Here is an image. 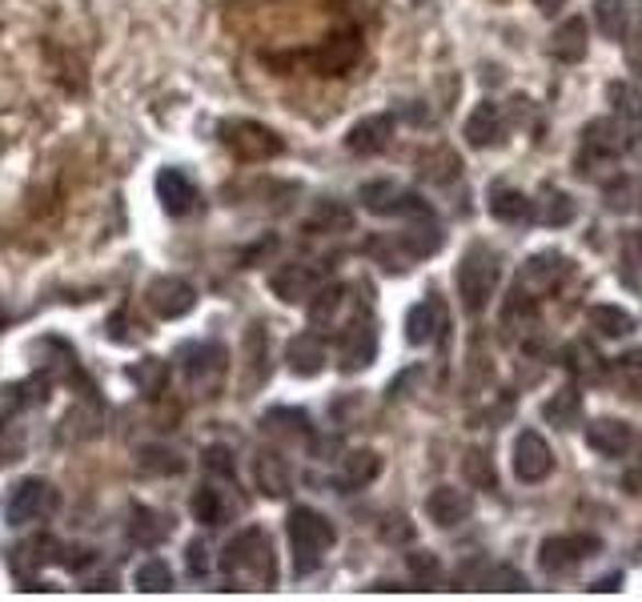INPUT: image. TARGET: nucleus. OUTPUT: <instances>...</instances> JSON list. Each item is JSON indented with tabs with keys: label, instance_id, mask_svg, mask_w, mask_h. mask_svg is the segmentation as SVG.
Returning <instances> with one entry per match:
<instances>
[{
	"label": "nucleus",
	"instance_id": "1",
	"mask_svg": "<svg viewBox=\"0 0 642 602\" xmlns=\"http://www.w3.org/2000/svg\"><path fill=\"white\" fill-rule=\"evenodd\" d=\"M222 575L237 591H269L278 587V558L261 526H246L222 550Z\"/></svg>",
	"mask_w": 642,
	"mask_h": 602
},
{
	"label": "nucleus",
	"instance_id": "2",
	"mask_svg": "<svg viewBox=\"0 0 642 602\" xmlns=\"http://www.w3.org/2000/svg\"><path fill=\"white\" fill-rule=\"evenodd\" d=\"M285 531H290V546H293V575L305 579V575H314L322 567V558L334 543H338V531H334V522L314 506H293L290 510V522H285Z\"/></svg>",
	"mask_w": 642,
	"mask_h": 602
},
{
	"label": "nucleus",
	"instance_id": "3",
	"mask_svg": "<svg viewBox=\"0 0 642 602\" xmlns=\"http://www.w3.org/2000/svg\"><path fill=\"white\" fill-rule=\"evenodd\" d=\"M498 278H503V266L494 257L491 245L474 242L458 261V293H462V305L470 313H482L491 305L494 290H498Z\"/></svg>",
	"mask_w": 642,
	"mask_h": 602
},
{
	"label": "nucleus",
	"instance_id": "4",
	"mask_svg": "<svg viewBox=\"0 0 642 602\" xmlns=\"http://www.w3.org/2000/svg\"><path fill=\"white\" fill-rule=\"evenodd\" d=\"M222 145L229 153H234L237 161L246 165H257V161H273L285 145H281V137L273 133L269 125H261V121H246V116H237V121H222Z\"/></svg>",
	"mask_w": 642,
	"mask_h": 602
},
{
	"label": "nucleus",
	"instance_id": "5",
	"mask_svg": "<svg viewBox=\"0 0 642 602\" xmlns=\"http://www.w3.org/2000/svg\"><path fill=\"white\" fill-rule=\"evenodd\" d=\"M60 506V494L53 490V482L45 478H24L9 490L4 499V522L9 526H29V522H45L53 519Z\"/></svg>",
	"mask_w": 642,
	"mask_h": 602
},
{
	"label": "nucleus",
	"instance_id": "6",
	"mask_svg": "<svg viewBox=\"0 0 642 602\" xmlns=\"http://www.w3.org/2000/svg\"><path fill=\"white\" fill-rule=\"evenodd\" d=\"M358 201H362L374 218H430V205L418 198V193H409V189H402L397 181H365L362 189H358Z\"/></svg>",
	"mask_w": 642,
	"mask_h": 602
},
{
	"label": "nucleus",
	"instance_id": "7",
	"mask_svg": "<svg viewBox=\"0 0 642 602\" xmlns=\"http://www.w3.org/2000/svg\"><path fill=\"white\" fill-rule=\"evenodd\" d=\"M181 370H185V382L201 394H213L217 386L225 382L229 374V354L217 342H201V346L181 349Z\"/></svg>",
	"mask_w": 642,
	"mask_h": 602
},
{
	"label": "nucleus",
	"instance_id": "8",
	"mask_svg": "<svg viewBox=\"0 0 642 602\" xmlns=\"http://www.w3.org/2000/svg\"><path fill=\"white\" fill-rule=\"evenodd\" d=\"M598 550H602V543H598L595 534H554L538 550V567L559 579V575H571L578 562H586Z\"/></svg>",
	"mask_w": 642,
	"mask_h": 602
},
{
	"label": "nucleus",
	"instance_id": "9",
	"mask_svg": "<svg viewBox=\"0 0 642 602\" xmlns=\"http://www.w3.org/2000/svg\"><path fill=\"white\" fill-rule=\"evenodd\" d=\"M329 281V266L326 261H290V266H281L273 278H269V290L278 293L281 301H309L322 286Z\"/></svg>",
	"mask_w": 642,
	"mask_h": 602
},
{
	"label": "nucleus",
	"instance_id": "10",
	"mask_svg": "<svg viewBox=\"0 0 642 602\" xmlns=\"http://www.w3.org/2000/svg\"><path fill=\"white\" fill-rule=\"evenodd\" d=\"M510 462H514V475H518V482L534 487V482L550 478V470H554V450H550V442L542 438L538 430H522V434L514 438Z\"/></svg>",
	"mask_w": 642,
	"mask_h": 602
},
{
	"label": "nucleus",
	"instance_id": "11",
	"mask_svg": "<svg viewBox=\"0 0 642 602\" xmlns=\"http://www.w3.org/2000/svg\"><path fill=\"white\" fill-rule=\"evenodd\" d=\"M378 354V330L374 322H370V313H362V317H353L350 325H346V334H341L338 342V366L346 374H362L370 361H374Z\"/></svg>",
	"mask_w": 642,
	"mask_h": 602
},
{
	"label": "nucleus",
	"instance_id": "12",
	"mask_svg": "<svg viewBox=\"0 0 642 602\" xmlns=\"http://www.w3.org/2000/svg\"><path fill=\"white\" fill-rule=\"evenodd\" d=\"M145 298H149V310L157 317H165V322H177V317H185L198 305V290L185 278H173V274L153 281L149 290H145Z\"/></svg>",
	"mask_w": 642,
	"mask_h": 602
},
{
	"label": "nucleus",
	"instance_id": "13",
	"mask_svg": "<svg viewBox=\"0 0 642 602\" xmlns=\"http://www.w3.org/2000/svg\"><path fill=\"white\" fill-rule=\"evenodd\" d=\"M358 57H362L358 33H338V36H329L326 45H317L314 53H305L302 60L317 73V77H341Z\"/></svg>",
	"mask_w": 642,
	"mask_h": 602
},
{
	"label": "nucleus",
	"instance_id": "14",
	"mask_svg": "<svg viewBox=\"0 0 642 602\" xmlns=\"http://www.w3.org/2000/svg\"><path fill=\"white\" fill-rule=\"evenodd\" d=\"M622 149H631V137H622V125L619 121H590L583 133V165L590 161H615Z\"/></svg>",
	"mask_w": 642,
	"mask_h": 602
},
{
	"label": "nucleus",
	"instance_id": "15",
	"mask_svg": "<svg viewBox=\"0 0 642 602\" xmlns=\"http://www.w3.org/2000/svg\"><path fill=\"white\" fill-rule=\"evenodd\" d=\"M157 201H161V209L169 213V218H185V213H193L198 209V186H193V177L185 174V169H161L157 174Z\"/></svg>",
	"mask_w": 642,
	"mask_h": 602
},
{
	"label": "nucleus",
	"instance_id": "16",
	"mask_svg": "<svg viewBox=\"0 0 642 602\" xmlns=\"http://www.w3.org/2000/svg\"><path fill=\"white\" fill-rule=\"evenodd\" d=\"M586 446L602 458H622V454H631L634 446V430L631 422H622V417H595L590 426H586Z\"/></svg>",
	"mask_w": 642,
	"mask_h": 602
},
{
	"label": "nucleus",
	"instance_id": "17",
	"mask_svg": "<svg viewBox=\"0 0 642 602\" xmlns=\"http://www.w3.org/2000/svg\"><path fill=\"white\" fill-rule=\"evenodd\" d=\"M462 133H466L470 149H494V145H503L506 141V121H503V109L494 101H482L470 109L466 125H462Z\"/></svg>",
	"mask_w": 642,
	"mask_h": 602
},
{
	"label": "nucleus",
	"instance_id": "18",
	"mask_svg": "<svg viewBox=\"0 0 642 602\" xmlns=\"http://www.w3.org/2000/svg\"><path fill=\"white\" fill-rule=\"evenodd\" d=\"M566 266H571V261H566L562 254H554V249H547V254H530L522 266H518V286H522L526 293L530 290L542 293V290H550V286H559Z\"/></svg>",
	"mask_w": 642,
	"mask_h": 602
},
{
	"label": "nucleus",
	"instance_id": "19",
	"mask_svg": "<svg viewBox=\"0 0 642 602\" xmlns=\"http://www.w3.org/2000/svg\"><path fill=\"white\" fill-rule=\"evenodd\" d=\"M173 534V519H165L161 510L153 506H133L128 510V543L140 550H157Z\"/></svg>",
	"mask_w": 642,
	"mask_h": 602
},
{
	"label": "nucleus",
	"instance_id": "20",
	"mask_svg": "<svg viewBox=\"0 0 642 602\" xmlns=\"http://www.w3.org/2000/svg\"><path fill=\"white\" fill-rule=\"evenodd\" d=\"M394 137V116L390 113H378V116H365L358 125L350 129V137H346V149L358 153V157H374L390 145Z\"/></svg>",
	"mask_w": 642,
	"mask_h": 602
},
{
	"label": "nucleus",
	"instance_id": "21",
	"mask_svg": "<svg viewBox=\"0 0 642 602\" xmlns=\"http://www.w3.org/2000/svg\"><path fill=\"white\" fill-rule=\"evenodd\" d=\"M254 482H257V490H261L266 499H285V494L293 490V470H290V462H285L281 454L261 450L254 458Z\"/></svg>",
	"mask_w": 642,
	"mask_h": 602
},
{
	"label": "nucleus",
	"instance_id": "22",
	"mask_svg": "<svg viewBox=\"0 0 642 602\" xmlns=\"http://www.w3.org/2000/svg\"><path fill=\"white\" fill-rule=\"evenodd\" d=\"M426 514H430L433 526L450 531V526H458V522H466L470 499L458 487H438V490H430V499H426Z\"/></svg>",
	"mask_w": 642,
	"mask_h": 602
},
{
	"label": "nucleus",
	"instance_id": "23",
	"mask_svg": "<svg viewBox=\"0 0 642 602\" xmlns=\"http://www.w3.org/2000/svg\"><path fill=\"white\" fill-rule=\"evenodd\" d=\"M285 361H290V370L297 378H314V374L326 370V346H322V337L317 334H297L285 346Z\"/></svg>",
	"mask_w": 642,
	"mask_h": 602
},
{
	"label": "nucleus",
	"instance_id": "24",
	"mask_svg": "<svg viewBox=\"0 0 642 602\" xmlns=\"http://www.w3.org/2000/svg\"><path fill=\"white\" fill-rule=\"evenodd\" d=\"M491 218L503 225H522L534 218V198H526L510 186H491Z\"/></svg>",
	"mask_w": 642,
	"mask_h": 602
},
{
	"label": "nucleus",
	"instance_id": "25",
	"mask_svg": "<svg viewBox=\"0 0 642 602\" xmlns=\"http://www.w3.org/2000/svg\"><path fill=\"white\" fill-rule=\"evenodd\" d=\"M382 475V458L374 450H350L341 458L338 470V490H362Z\"/></svg>",
	"mask_w": 642,
	"mask_h": 602
},
{
	"label": "nucleus",
	"instance_id": "26",
	"mask_svg": "<svg viewBox=\"0 0 642 602\" xmlns=\"http://www.w3.org/2000/svg\"><path fill=\"white\" fill-rule=\"evenodd\" d=\"M438 325H442V305L438 301H418L406 313V342L409 346H430L438 337Z\"/></svg>",
	"mask_w": 642,
	"mask_h": 602
},
{
	"label": "nucleus",
	"instance_id": "27",
	"mask_svg": "<svg viewBox=\"0 0 642 602\" xmlns=\"http://www.w3.org/2000/svg\"><path fill=\"white\" fill-rule=\"evenodd\" d=\"M550 48H554V57H559L562 65H578V60L586 57V48H590L583 16H566V24H559V33H554V45Z\"/></svg>",
	"mask_w": 642,
	"mask_h": 602
},
{
	"label": "nucleus",
	"instance_id": "28",
	"mask_svg": "<svg viewBox=\"0 0 642 602\" xmlns=\"http://www.w3.org/2000/svg\"><path fill=\"white\" fill-rule=\"evenodd\" d=\"M137 470L140 475H157V478H177L185 470V458L177 450H169V446H140Z\"/></svg>",
	"mask_w": 642,
	"mask_h": 602
},
{
	"label": "nucleus",
	"instance_id": "29",
	"mask_svg": "<svg viewBox=\"0 0 642 602\" xmlns=\"http://www.w3.org/2000/svg\"><path fill=\"white\" fill-rule=\"evenodd\" d=\"M542 417H547L550 426H559V430L574 426V422L583 417V394H578L574 386H562L559 394H550V402L542 405Z\"/></svg>",
	"mask_w": 642,
	"mask_h": 602
},
{
	"label": "nucleus",
	"instance_id": "30",
	"mask_svg": "<svg viewBox=\"0 0 642 602\" xmlns=\"http://www.w3.org/2000/svg\"><path fill=\"white\" fill-rule=\"evenodd\" d=\"M189 510H193V519L201 526H225L229 522V499L217 487H201L193 502H189Z\"/></svg>",
	"mask_w": 642,
	"mask_h": 602
},
{
	"label": "nucleus",
	"instance_id": "31",
	"mask_svg": "<svg viewBox=\"0 0 642 602\" xmlns=\"http://www.w3.org/2000/svg\"><path fill=\"white\" fill-rule=\"evenodd\" d=\"M586 322L595 325L602 337H627V334H634V325H639L622 305H590Z\"/></svg>",
	"mask_w": 642,
	"mask_h": 602
},
{
	"label": "nucleus",
	"instance_id": "32",
	"mask_svg": "<svg viewBox=\"0 0 642 602\" xmlns=\"http://www.w3.org/2000/svg\"><path fill=\"white\" fill-rule=\"evenodd\" d=\"M246 358H249V378L246 386L254 390V386H261L269 378V349H266V325L257 322L249 325L246 334Z\"/></svg>",
	"mask_w": 642,
	"mask_h": 602
},
{
	"label": "nucleus",
	"instance_id": "33",
	"mask_svg": "<svg viewBox=\"0 0 642 602\" xmlns=\"http://www.w3.org/2000/svg\"><path fill=\"white\" fill-rule=\"evenodd\" d=\"M261 430L281 434V438L305 442L309 438V417H305L302 410H269V414L261 417Z\"/></svg>",
	"mask_w": 642,
	"mask_h": 602
},
{
	"label": "nucleus",
	"instance_id": "34",
	"mask_svg": "<svg viewBox=\"0 0 642 602\" xmlns=\"http://www.w3.org/2000/svg\"><path fill=\"white\" fill-rule=\"evenodd\" d=\"M346 286H341V281H334V286H322V290L314 293V298H309V322L314 325H326V322H334V317H338L341 313V305H346Z\"/></svg>",
	"mask_w": 642,
	"mask_h": 602
},
{
	"label": "nucleus",
	"instance_id": "35",
	"mask_svg": "<svg viewBox=\"0 0 642 602\" xmlns=\"http://www.w3.org/2000/svg\"><path fill=\"white\" fill-rule=\"evenodd\" d=\"M133 587L145 594L173 591V570H169V562H161V558H145V562L133 570Z\"/></svg>",
	"mask_w": 642,
	"mask_h": 602
},
{
	"label": "nucleus",
	"instance_id": "36",
	"mask_svg": "<svg viewBox=\"0 0 642 602\" xmlns=\"http://www.w3.org/2000/svg\"><path fill=\"white\" fill-rule=\"evenodd\" d=\"M353 225V213L341 201H317L314 218L305 221V230L309 233H341Z\"/></svg>",
	"mask_w": 642,
	"mask_h": 602
},
{
	"label": "nucleus",
	"instance_id": "37",
	"mask_svg": "<svg viewBox=\"0 0 642 602\" xmlns=\"http://www.w3.org/2000/svg\"><path fill=\"white\" fill-rule=\"evenodd\" d=\"M128 378L137 382V390L140 394H149V398H157L169 386V361H161V358H145V361H137L133 370H128Z\"/></svg>",
	"mask_w": 642,
	"mask_h": 602
},
{
	"label": "nucleus",
	"instance_id": "38",
	"mask_svg": "<svg viewBox=\"0 0 642 602\" xmlns=\"http://www.w3.org/2000/svg\"><path fill=\"white\" fill-rule=\"evenodd\" d=\"M562 361H566V370L574 374V378H602V358L595 354V346L590 342H574V346H566V354H562Z\"/></svg>",
	"mask_w": 642,
	"mask_h": 602
},
{
	"label": "nucleus",
	"instance_id": "39",
	"mask_svg": "<svg viewBox=\"0 0 642 602\" xmlns=\"http://www.w3.org/2000/svg\"><path fill=\"white\" fill-rule=\"evenodd\" d=\"M627 16H631V9H627L622 0H595L598 33L610 36V41H619V36H627Z\"/></svg>",
	"mask_w": 642,
	"mask_h": 602
},
{
	"label": "nucleus",
	"instance_id": "40",
	"mask_svg": "<svg viewBox=\"0 0 642 602\" xmlns=\"http://www.w3.org/2000/svg\"><path fill=\"white\" fill-rule=\"evenodd\" d=\"M615 386L627 398H642V349L615 358Z\"/></svg>",
	"mask_w": 642,
	"mask_h": 602
},
{
	"label": "nucleus",
	"instance_id": "41",
	"mask_svg": "<svg viewBox=\"0 0 642 602\" xmlns=\"http://www.w3.org/2000/svg\"><path fill=\"white\" fill-rule=\"evenodd\" d=\"M607 101L615 104V113L627 116V121H642V89L631 81H615L607 89Z\"/></svg>",
	"mask_w": 642,
	"mask_h": 602
},
{
	"label": "nucleus",
	"instance_id": "42",
	"mask_svg": "<svg viewBox=\"0 0 642 602\" xmlns=\"http://www.w3.org/2000/svg\"><path fill=\"white\" fill-rule=\"evenodd\" d=\"M534 218H542L547 225H566L574 218V201L559 189H547V201H534Z\"/></svg>",
	"mask_w": 642,
	"mask_h": 602
},
{
	"label": "nucleus",
	"instance_id": "43",
	"mask_svg": "<svg viewBox=\"0 0 642 602\" xmlns=\"http://www.w3.org/2000/svg\"><path fill=\"white\" fill-rule=\"evenodd\" d=\"M639 198H642L639 177H619V181H610L607 186V205L615 209V213H631V209L639 205Z\"/></svg>",
	"mask_w": 642,
	"mask_h": 602
},
{
	"label": "nucleus",
	"instance_id": "44",
	"mask_svg": "<svg viewBox=\"0 0 642 602\" xmlns=\"http://www.w3.org/2000/svg\"><path fill=\"white\" fill-rule=\"evenodd\" d=\"M201 462H205V470L217 478H237V462H234V450H229V446H210V450L201 454Z\"/></svg>",
	"mask_w": 642,
	"mask_h": 602
},
{
	"label": "nucleus",
	"instance_id": "45",
	"mask_svg": "<svg viewBox=\"0 0 642 602\" xmlns=\"http://www.w3.org/2000/svg\"><path fill=\"white\" fill-rule=\"evenodd\" d=\"M406 567H409V575L418 579V587H433V582H438V575H442V567H438V555H426V550L409 555Z\"/></svg>",
	"mask_w": 642,
	"mask_h": 602
},
{
	"label": "nucleus",
	"instance_id": "46",
	"mask_svg": "<svg viewBox=\"0 0 642 602\" xmlns=\"http://www.w3.org/2000/svg\"><path fill=\"white\" fill-rule=\"evenodd\" d=\"M185 567H189V575H193V579H205V575H210V546L201 543V538H193V543H189Z\"/></svg>",
	"mask_w": 642,
	"mask_h": 602
},
{
	"label": "nucleus",
	"instance_id": "47",
	"mask_svg": "<svg viewBox=\"0 0 642 602\" xmlns=\"http://www.w3.org/2000/svg\"><path fill=\"white\" fill-rule=\"evenodd\" d=\"M590 591H619V575H610V579H602V582H595V587H590Z\"/></svg>",
	"mask_w": 642,
	"mask_h": 602
},
{
	"label": "nucleus",
	"instance_id": "48",
	"mask_svg": "<svg viewBox=\"0 0 642 602\" xmlns=\"http://www.w3.org/2000/svg\"><path fill=\"white\" fill-rule=\"evenodd\" d=\"M534 4H538L542 12H559L562 4H566V0H534Z\"/></svg>",
	"mask_w": 642,
	"mask_h": 602
},
{
	"label": "nucleus",
	"instance_id": "49",
	"mask_svg": "<svg viewBox=\"0 0 642 602\" xmlns=\"http://www.w3.org/2000/svg\"><path fill=\"white\" fill-rule=\"evenodd\" d=\"M0 426H4V417H0Z\"/></svg>",
	"mask_w": 642,
	"mask_h": 602
}]
</instances>
